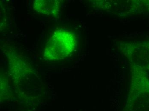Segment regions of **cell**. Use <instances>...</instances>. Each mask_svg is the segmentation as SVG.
<instances>
[{"instance_id":"6da1fadb","label":"cell","mask_w":149,"mask_h":111,"mask_svg":"<svg viewBox=\"0 0 149 111\" xmlns=\"http://www.w3.org/2000/svg\"><path fill=\"white\" fill-rule=\"evenodd\" d=\"M76 46V39L73 33L66 30H58L47 43L44 57L50 60L63 58L72 53Z\"/></svg>"},{"instance_id":"7a4b0ae2","label":"cell","mask_w":149,"mask_h":111,"mask_svg":"<svg viewBox=\"0 0 149 111\" xmlns=\"http://www.w3.org/2000/svg\"><path fill=\"white\" fill-rule=\"evenodd\" d=\"M60 2L56 0H37L34 8L37 12L44 15H56L60 9Z\"/></svg>"}]
</instances>
